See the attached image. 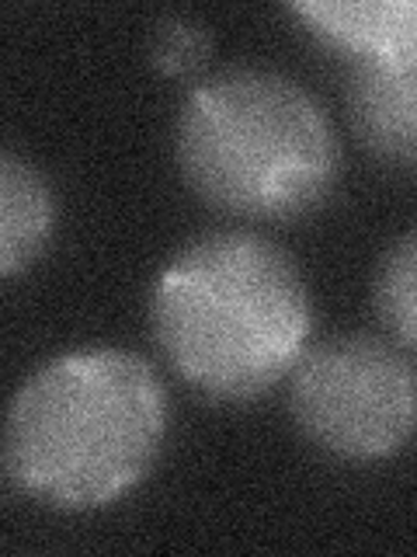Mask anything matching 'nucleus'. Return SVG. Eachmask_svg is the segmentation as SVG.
<instances>
[{
  "label": "nucleus",
  "instance_id": "obj_1",
  "mask_svg": "<svg viewBox=\"0 0 417 557\" xmlns=\"http://www.w3.org/2000/svg\"><path fill=\"white\" fill-rule=\"evenodd\" d=\"M150 327L188 387L213 400H254L306 352L313 296L271 237L240 226L208 231L156 275Z\"/></svg>",
  "mask_w": 417,
  "mask_h": 557
},
{
  "label": "nucleus",
  "instance_id": "obj_2",
  "mask_svg": "<svg viewBox=\"0 0 417 557\" xmlns=\"http://www.w3.org/2000/svg\"><path fill=\"white\" fill-rule=\"evenodd\" d=\"M167 391L129 348H77L35 370L8 405L0 460L25 498L91 512L129 495L164 449Z\"/></svg>",
  "mask_w": 417,
  "mask_h": 557
},
{
  "label": "nucleus",
  "instance_id": "obj_3",
  "mask_svg": "<svg viewBox=\"0 0 417 557\" xmlns=\"http://www.w3.org/2000/svg\"><path fill=\"white\" fill-rule=\"evenodd\" d=\"M174 139L188 188L226 216H306L341 178V139L324 104L268 66H226L199 81Z\"/></svg>",
  "mask_w": 417,
  "mask_h": 557
},
{
  "label": "nucleus",
  "instance_id": "obj_4",
  "mask_svg": "<svg viewBox=\"0 0 417 557\" xmlns=\"http://www.w3.org/2000/svg\"><path fill=\"white\" fill-rule=\"evenodd\" d=\"M417 376L410 352L376 335H338L289 370V411L306 440L338 460L372 463L407 446Z\"/></svg>",
  "mask_w": 417,
  "mask_h": 557
},
{
  "label": "nucleus",
  "instance_id": "obj_5",
  "mask_svg": "<svg viewBox=\"0 0 417 557\" xmlns=\"http://www.w3.org/2000/svg\"><path fill=\"white\" fill-rule=\"evenodd\" d=\"M417 52L355 60L348 70V115L382 161L414 168L417 157Z\"/></svg>",
  "mask_w": 417,
  "mask_h": 557
},
{
  "label": "nucleus",
  "instance_id": "obj_6",
  "mask_svg": "<svg viewBox=\"0 0 417 557\" xmlns=\"http://www.w3.org/2000/svg\"><path fill=\"white\" fill-rule=\"evenodd\" d=\"M289 11L352 63L417 52V8L410 0H300Z\"/></svg>",
  "mask_w": 417,
  "mask_h": 557
},
{
  "label": "nucleus",
  "instance_id": "obj_7",
  "mask_svg": "<svg viewBox=\"0 0 417 557\" xmlns=\"http://www.w3.org/2000/svg\"><path fill=\"white\" fill-rule=\"evenodd\" d=\"M56 191L25 157L0 150V278L25 272L56 234Z\"/></svg>",
  "mask_w": 417,
  "mask_h": 557
},
{
  "label": "nucleus",
  "instance_id": "obj_8",
  "mask_svg": "<svg viewBox=\"0 0 417 557\" xmlns=\"http://www.w3.org/2000/svg\"><path fill=\"white\" fill-rule=\"evenodd\" d=\"M372 304L379 324L390 331V342L404 352L417 345V237L404 234L379 258Z\"/></svg>",
  "mask_w": 417,
  "mask_h": 557
},
{
  "label": "nucleus",
  "instance_id": "obj_9",
  "mask_svg": "<svg viewBox=\"0 0 417 557\" xmlns=\"http://www.w3.org/2000/svg\"><path fill=\"white\" fill-rule=\"evenodd\" d=\"M213 52V32L202 17L191 14H164L153 28L150 60L167 77H188L208 60Z\"/></svg>",
  "mask_w": 417,
  "mask_h": 557
}]
</instances>
